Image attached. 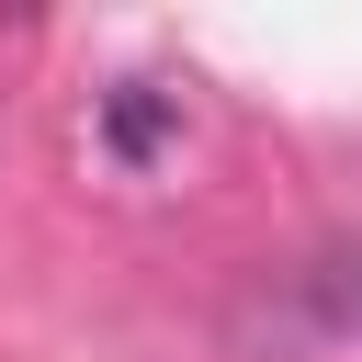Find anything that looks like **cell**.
Masks as SVG:
<instances>
[{
	"instance_id": "cell-1",
	"label": "cell",
	"mask_w": 362,
	"mask_h": 362,
	"mask_svg": "<svg viewBox=\"0 0 362 362\" xmlns=\"http://www.w3.org/2000/svg\"><path fill=\"white\" fill-rule=\"evenodd\" d=\"M170 136H181V102H170L158 79H124V90L102 102V147H113L124 170H147V158H158Z\"/></svg>"
},
{
	"instance_id": "cell-2",
	"label": "cell",
	"mask_w": 362,
	"mask_h": 362,
	"mask_svg": "<svg viewBox=\"0 0 362 362\" xmlns=\"http://www.w3.org/2000/svg\"><path fill=\"white\" fill-rule=\"evenodd\" d=\"M328 305L339 328H362V249H328Z\"/></svg>"
}]
</instances>
